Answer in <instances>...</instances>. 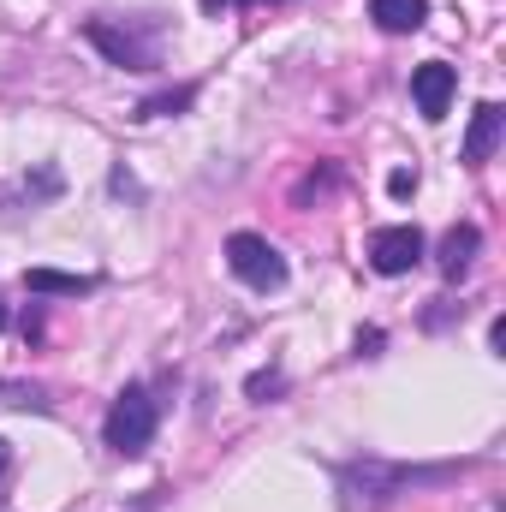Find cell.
Returning a JSON list of instances; mask_svg holds the SVG:
<instances>
[{"mask_svg":"<svg viewBox=\"0 0 506 512\" xmlns=\"http://www.w3.org/2000/svg\"><path fill=\"white\" fill-rule=\"evenodd\" d=\"M447 477H459V471L453 465L411 471V465H387V459H352V465H340V495H346V507H387L393 495L423 489V483H447Z\"/></svg>","mask_w":506,"mask_h":512,"instance_id":"1","label":"cell"},{"mask_svg":"<svg viewBox=\"0 0 506 512\" xmlns=\"http://www.w3.org/2000/svg\"><path fill=\"white\" fill-rule=\"evenodd\" d=\"M102 441L120 453V459H137L149 441H155V399H149V387L131 382L114 405H108V417H102Z\"/></svg>","mask_w":506,"mask_h":512,"instance_id":"2","label":"cell"},{"mask_svg":"<svg viewBox=\"0 0 506 512\" xmlns=\"http://www.w3.org/2000/svg\"><path fill=\"white\" fill-rule=\"evenodd\" d=\"M227 268H233L251 292H280V286H286V256L274 251L262 233H233V239H227Z\"/></svg>","mask_w":506,"mask_h":512,"instance_id":"3","label":"cell"},{"mask_svg":"<svg viewBox=\"0 0 506 512\" xmlns=\"http://www.w3.org/2000/svg\"><path fill=\"white\" fill-rule=\"evenodd\" d=\"M423 251H429V245H423V233H417L411 221H405V227H381L376 239H370V268L393 280V274H411V268L423 262Z\"/></svg>","mask_w":506,"mask_h":512,"instance_id":"4","label":"cell"},{"mask_svg":"<svg viewBox=\"0 0 506 512\" xmlns=\"http://www.w3.org/2000/svg\"><path fill=\"white\" fill-rule=\"evenodd\" d=\"M84 42H90V48H102V54H108V66L155 72V48H149V42H137L131 30H114L108 18H90V24H84Z\"/></svg>","mask_w":506,"mask_h":512,"instance_id":"5","label":"cell"},{"mask_svg":"<svg viewBox=\"0 0 506 512\" xmlns=\"http://www.w3.org/2000/svg\"><path fill=\"white\" fill-rule=\"evenodd\" d=\"M453 90H459V72H453L447 60H423V66L411 72V102H417L423 120H447Z\"/></svg>","mask_w":506,"mask_h":512,"instance_id":"6","label":"cell"},{"mask_svg":"<svg viewBox=\"0 0 506 512\" xmlns=\"http://www.w3.org/2000/svg\"><path fill=\"white\" fill-rule=\"evenodd\" d=\"M501 126H506L501 102H477V114H471V131H465V161H471V167H483V161L495 155V143H501Z\"/></svg>","mask_w":506,"mask_h":512,"instance_id":"7","label":"cell"},{"mask_svg":"<svg viewBox=\"0 0 506 512\" xmlns=\"http://www.w3.org/2000/svg\"><path fill=\"white\" fill-rule=\"evenodd\" d=\"M370 18H376L387 36H411V30H423L429 0H370Z\"/></svg>","mask_w":506,"mask_h":512,"instance_id":"8","label":"cell"},{"mask_svg":"<svg viewBox=\"0 0 506 512\" xmlns=\"http://www.w3.org/2000/svg\"><path fill=\"white\" fill-rule=\"evenodd\" d=\"M477 245H483V233H477L471 221H465V227H453V233L441 239V256H435V262H441V274H447V280L471 274V262H477Z\"/></svg>","mask_w":506,"mask_h":512,"instance_id":"9","label":"cell"},{"mask_svg":"<svg viewBox=\"0 0 506 512\" xmlns=\"http://www.w3.org/2000/svg\"><path fill=\"white\" fill-rule=\"evenodd\" d=\"M24 286H30L36 298H84V292H96L90 274H60V268H30Z\"/></svg>","mask_w":506,"mask_h":512,"instance_id":"10","label":"cell"},{"mask_svg":"<svg viewBox=\"0 0 506 512\" xmlns=\"http://www.w3.org/2000/svg\"><path fill=\"white\" fill-rule=\"evenodd\" d=\"M197 102V84H179V90H167V96H149L143 108H137V120H167V114H185Z\"/></svg>","mask_w":506,"mask_h":512,"instance_id":"11","label":"cell"},{"mask_svg":"<svg viewBox=\"0 0 506 512\" xmlns=\"http://www.w3.org/2000/svg\"><path fill=\"white\" fill-rule=\"evenodd\" d=\"M0 405H18V411H42L48 399H42L36 387H24V382H0Z\"/></svg>","mask_w":506,"mask_h":512,"instance_id":"12","label":"cell"},{"mask_svg":"<svg viewBox=\"0 0 506 512\" xmlns=\"http://www.w3.org/2000/svg\"><path fill=\"white\" fill-rule=\"evenodd\" d=\"M280 387H286L280 370H256L251 382H245V393H251V399H268V393H280Z\"/></svg>","mask_w":506,"mask_h":512,"instance_id":"13","label":"cell"},{"mask_svg":"<svg viewBox=\"0 0 506 512\" xmlns=\"http://www.w3.org/2000/svg\"><path fill=\"white\" fill-rule=\"evenodd\" d=\"M387 191H393V197H411V191H417V173H405V167H399V173L387 179Z\"/></svg>","mask_w":506,"mask_h":512,"instance_id":"14","label":"cell"},{"mask_svg":"<svg viewBox=\"0 0 506 512\" xmlns=\"http://www.w3.org/2000/svg\"><path fill=\"white\" fill-rule=\"evenodd\" d=\"M6 465H12V447H6V441H0V477H6Z\"/></svg>","mask_w":506,"mask_h":512,"instance_id":"15","label":"cell"},{"mask_svg":"<svg viewBox=\"0 0 506 512\" xmlns=\"http://www.w3.org/2000/svg\"><path fill=\"white\" fill-rule=\"evenodd\" d=\"M221 6H227V0H203V12H221Z\"/></svg>","mask_w":506,"mask_h":512,"instance_id":"16","label":"cell"},{"mask_svg":"<svg viewBox=\"0 0 506 512\" xmlns=\"http://www.w3.org/2000/svg\"><path fill=\"white\" fill-rule=\"evenodd\" d=\"M0 328H6V310H0Z\"/></svg>","mask_w":506,"mask_h":512,"instance_id":"17","label":"cell"}]
</instances>
